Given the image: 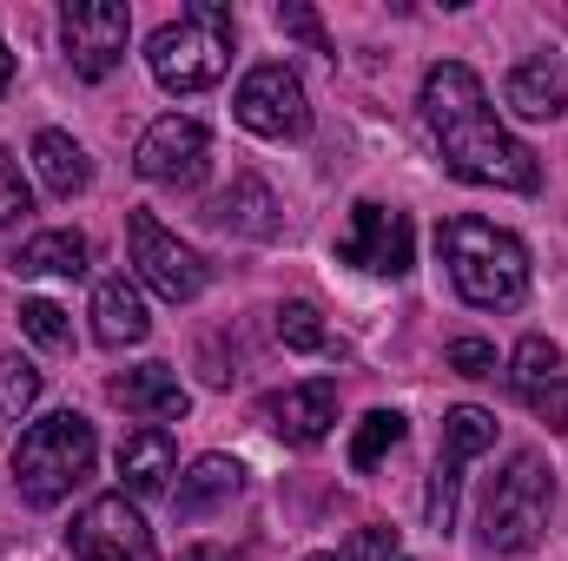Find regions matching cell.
Segmentation results:
<instances>
[{"instance_id":"obj_7","label":"cell","mask_w":568,"mask_h":561,"mask_svg":"<svg viewBox=\"0 0 568 561\" xmlns=\"http://www.w3.org/2000/svg\"><path fill=\"white\" fill-rule=\"evenodd\" d=\"M239 126L258 133V140H304L311 133V100H304V80L284 67V60H265L239 80V100H232Z\"/></svg>"},{"instance_id":"obj_14","label":"cell","mask_w":568,"mask_h":561,"mask_svg":"<svg viewBox=\"0 0 568 561\" xmlns=\"http://www.w3.org/2000/svg\"><path fill=\"white\" fill-rule=\"evenodd\" d=\"M205 218L219 225V232H232V238H252V245H265V238H278V198H272V185L265 178H252V172H239L212 205H205Z\"/></svg>"},{"instance_id":"obj_10","label":"cell","mask_w":568,"mask_h":561,"mask_svg":"<svg viewBox=\"0 0 568 561\" xmlns=\"http://www.w3.org/2000/svg\"><path fill=\"white\" fill-rule=\"evenodd\" d=\"M337 258L357 265V272H371V278H404L410 258H417V232H410V218L397 205L364 198V205H351V232H344Z\"/></svg>"},{"instance_id":"obj_2","label":"cell","mask_w":568,"mask_h":561,"mask_svg":"<svg viewBox=\"0 0 568 561\" xmlns=\"http://www.w3.org/2000/svg\"><path fill=\"white\" fill-rule=\"evenodd\" d=\"M436 252L449 265V284L463 304L476 310H516L529 297V252L516 232L489 225V218H443L436 225Z\"/></svg>"},{"instance_id":"obj_34","label":"cell","mask_w":568,"mask_h":561,"mask_svg":"<svg viewBox=\"0 0 568 561\" xmlns=\"http://www.w3.org/2000/svg\"><path fill=\"white\" fill-rule=\"evenodd\" d=\"M304 561H337V555H304Z\"/></svg>"},{"instance_id":"obj_22","label":"cell","mask_w":568,"mask_h":561,"mask_svg":"<svg viewBox=\"0 0 568 561\" xmlns=\"http://www.w3.org/2000/svg\"><path fill=\"white\" fill-rule=\"evenodd\" d=\"M404 436H410V422L397 417V410H371V417L357 422V436H351V469H364V476H371V469L404 442Z\"/></svg>"},{"instance_id":"obj_4","label":"cell","mask_w":568,"mask_h":561,"mask_svg":"<svg viewBox=\"0 0 568 561\" xmlns=\"http://www.w3.org/2000/svg\"><path fill=\"white\" fill-rule=\"evenodd\" d=\"M232 40H239V20L232 7L219 0H192L179 20H165L152 40H145V67L165 93H205L225 80L232 67Z\"/></svg>"},{"instance_id":"obj_21","label":"cell","mask_w":568,"mask_h":561,"mask_svg":"<svg viewBox=\"0 0 568 561\" xmlns=\"http://www.w3.org/2000/svg\"><path fill=\"white\" fill-rule=\"evenodd\" d=\"M556 377H562V350H556L542 330H536V337H523V344H516V357H509V390H516V397H536V390H549Z\"/></svg>"},{"instance_id":"obj_8","label":"cell","mask_w":568,"mask_h":561,"mask_svg":"<svg viewBox=\"0 0 568 561\" xmlns=\"http://www.w3.org/2000/svg\"><path fill=\"white\" fill-rule=\"evenodd\" d=\"M126 245H133V272H140L145 290H159L165 304H192L205 290V258L192 245H179L152 212H126Z\"/></svg>"},{"instance_id":"obj_19","label":"cell","mask_w":568,"mask_h":561,"mask_svg":"<svg viewBox=\"0 0 568 561\" xmlns=\"http://www.w3.org/2000/svg\"><path fill=\"white\" fill-rule=\"evenodd\" d=\"M87 258H93L87 232L60 225V232H33V238L13 252V272H20V278H87Z\"/></svg>"},{"instance_id":"obj_12","label":"cell","mask_w":568,"mask_h":561,"mask_svg":"<svg viewBox=\"0 0 568 561\" xmlns=\"http://www.w3.org/2000/svg\"><path fill=\"white\" fill-rule=\"evenodd\" d=\"M265 417H272V429H278L291 449H311V442H324L331 422H337V384H331V377L291 384V390H278V397L265 404Z\"/></svg>"},{"instance_id":"obj_33","label":"cell","mask_w":568,"mask_h":561,"mask_svg":"<svg viewBox=\"0 0 568 561\" xmlns=\"http://www.w3.org/2000/svg\"><path fill=\"white\" fill-rule=\"evenodd\" d=\"M13 86V53H7V40H0V93Z\"/></svg>"},{"instance_id":"obj_32","label":"cell","mask_w":568,"mask_h":561,"mask_svg":"<svg viewBox=\"0 0 568 561\" xmlns=\"http://www.w3.org/2000/svg\"><path fill=\"white\" fill-rule=\"evenodd\" d=\"M179 561H232V549H185Z\"/></svg>"},{"instance_id":"obj_25","label":"cell","mask_w":568,"mask_h":561,"mask_svg":"<svg viewBox=\"0 0 568 561\" xmlns=\"http://www.w3.org/2000/svg\"><path fill=\"white\" fill-rule=\"evenodd\" d=\"M33 404H40V370H33L20 350L0 357V422H20Z\"/></svg>"},{"instance_id":"obj_11","label":"cell","mask_w":568,"mask_h":561,"mask_svg":"<svg viewBox=\"0 0 568 561\" xmlns=\"http://www.w3.org/2000/svg\"><path fill=\"white\" fill-rule=\"evenodd\" d=\"M73 561H152V529L126 496H93L73 529H67Z\"/></svg>"},{"instance_id":"obj_16","label":"cell","mask_w":568,"mask_h":561,"mask_svg":"<svg viewBox=\"0 0 568 561\" xmlns=\"http://www.w3.org/2000/svg\"><path fill=\"white\" fill-rule=\"evenodd\" d=\"M113 462H120V496H165L172 476H179V449H172V436L159 422L126 429Z\"/></svg>"},{"instance_id":"obj_26","label":"cell","mask_w":568,"mask_h":561,"mask_svg":"<svg viewBox=\"0 0 568 561\" xmlns=\"http://www.w3.org/2000/svg\"><path fill=\"white\" fill-rule=\"evenodd\" d=\"M20 330H27L40 350H67V344H73V324H67V310H60L53 297H20Z\"/></svg>"},{"instance_id":"obj_24","label":"cell","mask_w":568,"mask_h":561,"mask_svg":"<svg viewBox=\"0 0 568 561\" xmlns=\"http://www.w3.org/2000/svg\"><path fill=\"white\" fill-rule=\"evenodd\" d=\"M278 344H284V350H297V357H317V350H331L317 304H304V297L278 304Z\"/></svg>"},{"instance_id":"obj_27","label":"cell","mask_w":568,"mask_h":561,"mask_svg":"<svg viewBox=\"0 0 568 561\" xmlns=\"http://www.w3.org/2000/svg\"><path fill=\"white\" fill-rule=\"evenodd\" d=\"M278 27L291 33V40H304L311 53H331V60H337V40L324 33V20H317V7H304V0H284V7H278Z\"/></svg>"},{"instance_id":"obj_5","label":"cell","mask_w":568,"mask_h":561,"mask_svg":"<svg viewBox=\"0 0 568 561\" xmlns=\"http://www.w3.org/2000/svg\"><path fill=\"white\" fill-rule=\"evenodd\" d=\"M549 509H556V476H549L542 449H516L509 469L483 496V549L489 555H529L549 536Z\"/></svg>"},{"instance_id":"obj_1","label":"cell","mask_w":568,"mask_h":561,"mask_svg":"<svg viewBox=\"0 0 568 561\" xmlns=\"http://www.w3.org/2000/svg\"><path fill=\"white\" fill-rule=\"evenodd\" d=\"M424 126L449 165V178H463V185H489V192H536L542 185V159L496 120L483 80L463 60H436L424 73Z\"/></svg>"},{"instance_id":"obj_23","label":"cell","mask_w":568,"mask_h":561,"mask_svg":"<svg viewBox=\"0 0 568 561\" xmlns=\"http://www.w3.org/2000/svg\"><path fill=\"white\" fill-rule=\"evenodd\" d=\"M483 449H496V417H489V410L463 404V410H449V417H443V456L476 462Z\"/></svg>"},{"instance_id":"obj_17","label":"cell","mask_w":568,"mask_h":561,"mask_svg":"<svg viewBox=\"0 0 568 561\" xmlns=\"http://www.w3.org/2000/svg\"><path fill=\"white\" fill-rule=\"evenodd\" d=\"M239 489H245V462L212 449V456H199V462L179 476V489H172V509H179V522H199V516L225 509Z\"/></svg>"},{"instance_id":"obj_6","label":"cell","mask_w":568,"mask_h":561,"mask_svg":"<svg viewBox=\"0 0 568 561\" xmlns=\"http://www.w3.org/2000/svg\"><path fill=\"white\" fill-rule=\"evenodd\" d=\"M133 172H140L145 185L192 192V185L212 172V133H205V120H192V113L152 120L140 133V145H133Z\"/></svg>"},{"instance_id":"obj_30","label":"cell","mask_w":568,"mask_h":561,"mask_svg":"<svg viewBox=\"0 0 568 561\" xmlns=\"http://www.w3.org/2000/svg\"><path fill=\"white\" fill-rule=\"evenodd\" d=\"M449 370H456V377H496V344L456 337V344H449Z\"/></svg>"},{"instance_id":"obj_20","label":"cell","mask_w":568,"mask_h":561,"mask_svg":"<svg viewBox=\"0 0 568 561\" xmlns=\"http://www.w3.org/2000/svg\"><path fill=\"white\" fill-rule=\"evenodd\" d=\"M33 172H40V185H47L53 198H80V192L93 185V159H87V145L73 140V133H60V126L33 133Z\"/></svg>"},{"instance_id":"obj_29","label":"cell","mask_w":568,"mask_h":561,"mask_svg":"<svg viewBox=\"0 0 568 561\" xmlns=\"http://www.w3.org/2000/svg\"><path fill=\"white\" fill-rule=\"evenodd\" d=\"M337 561H397V529L390 522H364Z\"/></svg>"},{"instance_id":"obj_13","label":"cell","mask_w":568,"mask_h":561,"mask_svg":"<svg viewBox=\"0 0 568 561\" xmlns=\"http://www.w3.org/2000/svg\"><path fill=\"white\" fill-rule=\"evenodd\" d=\"M503 106H509L516 120H562L568 113L562 60H556V53H529V60H516L509 80H503Z\"/></svg>"},{"instance_id":"obj_15","label":"cell","mask_w":568,"mask_h":561,"mask_svg":"<svg viewBox=\"0 0 568 561\" xmlns=\"http://www.w3.org/2000/svg\"><path fill=\"white\" fill-rule=\"evenodd\" d=\"M106 397H113L120 410H140V417H152L159 429H165V422H185V410H192V390L179 384V370H172V364H140V370H120V377L106 384Z\"/></svg>"},{"instance_id":"obj_18","label":"cell","mask_w":568,"mask_h":561,"mask_svg":"<svg viewBox=\"0 0 568 561\" xmlns=\"http://www.w3.org/2000/svg\"><path fill=\"white\" fill-rule=\"evenodd\" d=\"M152 317H145V290L133 278H106L93 290V337L106 350H126V344H145Z\"/></svg>"},{"instance_id":"obj_28","label":"cell","mask_w":568,"mask_h":561,"mask_svg":"<svg viewBox=\"0 0 568 561\" xmlns=\"http://www.w3.org/2000/svg\"><path fill=\"white\" fill-rule=\"evenodd\" d=\"M27 212H33V192H27V178H20L13 152L0 145V225H20Z\"/></svg>"},{"instance_id":"obj_31","label":"cell","mask_w":568,"mask_h":561,"mask_svg":"<svg viewBox=\"0 0 568 561\" xmlns=\"http://www.w3.org/2000/svg\"><path fill=\"white\" fill-rule=\"evenodd\" d=\"M529 404H536V417L549 422V429H568V377H556L549 390H536Z\"/></svg>"},{"instance_id":"obj_3","label":"cell","mask_w":568,"mask_h":561,"mask_svg":"<svg viewBox=\"0 0 568 561\" xmlns=\"http://www.w3.org/2000/svg\"><path fill=\"white\" fill-rule=\"evenodd\" d=\"M93 456H100V436L80 410H53L33 429H20L13 442V489L27 509H60L87 476H93Z\"/></svg>"},{"instance_id":"obj_9","label":"cell","mask_w":568,"mask_h":561,"mask_svg":"<svg viewBox=\"0 0 568 561\" xmlns=\"http://www.w3.org/2000/svg\"><path fill=\"white\" fill-rule=\"evenodd\" d=\"M60 40H67V60H73L80 80H106V73L126 60L133 7H120V0H67V13H60Z\"/></svg>"}]
</instances>
